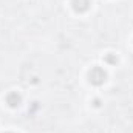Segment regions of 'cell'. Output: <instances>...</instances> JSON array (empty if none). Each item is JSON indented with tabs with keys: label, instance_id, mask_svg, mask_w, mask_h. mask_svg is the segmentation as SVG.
<instances>
[{
	"label": "cell",
	"instance_id": "cell-4",
	"mask_svg": "<svg viewBox=\"0 0 133 133\" xmlns=\"http://www.w3.org/2000/svg\"><path fill=\"white\" fill-rule=\"evenodd\" d=\"M105 61H107V62H110V64H115V62H116V61H118V59H116V57H113V56H111V54H108V56H107V59H105Z\"/></svg>",
	"mask_w": 133,
	"mask_h": 133
},
{
	"label": "cell",
	"instance_id": "cell-2",
	"mask_svg": "<svg viewBox=\"0 0 133 133\" xmlns=\"http://www.w3.org/2000/svg\"><path fill=\"white\" fill-rule=\"evenodd\" d=\"M71 5L76 12H85L90 8V0H71Z\"/></svg>",
	"mask_w": 133,
	"mask_h": 133
},
{
	"label": "cell",
	"instance_id": "cell-1",
	"mask_svg": "<svg viewBox=\"0 0 133 133\" xmlns=\"http://www.w3.org/2000/svg\"><path fill=\"white\" fill-rule=\"evenodd\" d=\"M88 77H90V82H91V84H95V85H101V84L105 82V79H107V73H105L104 68H101V66H95V68H91Z\"/></svg>",
	"mask_w": 133,
	"mask_h": 133
},
{
	"label": "cell",
	"instance_id": "cell-3",
	"mask_svg": "<svg viewBox=\"0 0 133 133\" xmlns=\"http://www.w3.org/2000/svg\"><path fill=\"white\" fill-rule=\"evenodd\" d=\"M20 101H22V98H20V95H17V93H9V95L6 96V102H8L11 107H17V105L20 104Z\"/></svg>",
	"mask_w": 133,
	"mask_h": 133
}]
</instances>
